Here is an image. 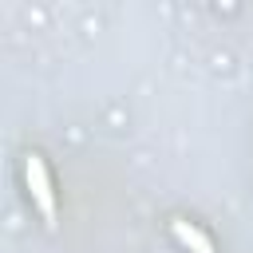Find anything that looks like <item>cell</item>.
<instances>
[{
  "instance_id": "2",
  "label": "cell",
  "mask_w": 253,
  "mask_h": 253,
  "mask_svg": "<svg viewBox=\"0 0 253 253\" xmlns=\"http://www.w3.org/2000/svg\"><path fill=\"white\" fill-rule=\"evenodd\" d=\"M170 229H174V237H178V245H186L190 253H213V241L194 225V221H186V217H174L170 221Z\"/></svg>"
},
{
  "instance_id": "1",
  "label": "cell",
  "mask_w": 253,
  "mask_h": 253,
  "mask_svg": "<svg viewBox=\"0 0 253 253\" xmlns=\"http://www.w3.org/2000/svg\"><path fill=\"white\" fill-rule=\"evenodd\" d=\"M24 182H28V194L36 202V210L43 213V221H55V190H51V178H47V166H43L40 154L24 158Z\"/></svg>"
}]
</instances>
